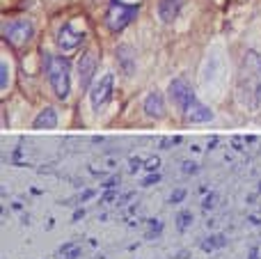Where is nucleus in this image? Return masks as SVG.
Instances as JSON below:
<instances>
[{
  "label": "nucleus",
  "instance_id": "15",
  "mask_svg": "<svg viewBox=\"0 0 261 259\" xmlns=\"http://www.w3.org/2000/svg\"><path fill=\"white\" fill-rule=\"evenodd\" d=\"M161 234H163V223H161V220H156V218H151V220H149L147 239H149V241H153V239H158Z\"/></svg>",
  "mask_w": 261,
  "mask_h": 259
},
{
  "label": "nucleus",
  "instance_id": "30",
  "mask_svg": "<svg viewBox=\"0 0 261 259\" xmlns=\"http://www.w3.org/2000/svg\"><path fill=\"white\" fill-rule=\"evenodd\" d=\"M176 259H188V252L181 250V252H179V257H176Z\"/></svg>",
  "mask_w": 261,
  "mask_h": 259
},
{
  "label": "nucleus",
  "instance_id": "8",
  "mask_svg": "<svg viewBox=\"0 0 261 259\" xmlns=\"http://www.w3.org/2000/svg\"><path fill=\"white\" fill-rule=\"evenodd\" d=\"M81 44H83V35L73 30L69 23H64V25L58 30V46L62 50H73V48H78Z\"/></svg>",
  "mask_w": 261,
  "mask_h": 259
},
{
  "label": "nucleus",
  "instance_id": "6",
  "mask_svg": "<svg viewBox=\"0 0 261 259\" xmlns=\"http://www.w3.org/2000/svg\"><path fill=\"white\" fill-rule=\"evenodd\" d=\"M113 87H115V76L113 73H106L90 92V99H92V108L99 113L110 99H113Z\"/></svg>",
  "mask_w": 261,
  "mask_h": 259
},
{
  "label": "nucleus",
  "instance_id": "11",
  "mask_svg": "<svg viewBox=\"0 0 261 259\" xmlns=\"http://www.w3.org/2000/svg\"><path fill=\"white\" fill-rule=\"evenodd\" d=\"M184 5V0H161L158 3V16L163 23H172L179 16V9Z\"/></svg>",
  "mask_w": 261,
  "mask_h": 259
},
{
  "label": "nucleus",
  "instance_id": "23",
  "mask_svg": "<svg viewBox=\"0 0 261 259\" xmlns=\"http://www.w3.org/2000/svg\"><path fill=\"white\" fill-rule=\"evenodd\" d=\"M158 182H161V174H158V172H151V174H149V177L142 182V186H153V184H158Z\"/></svg>",
  "mask_w": 261,
  "mask_h": 259
},
{
  "label": "nucleus",
  "instance_id": "31",
  "mask_svg": "<svg viewBox=\"0 0 261 259\" xmlns=\"http://www.w3.org/2000/svg\"><path fill=\"white\" fill-rule=\"evenodd\" d=\"M259 191H261V186H259Z\"/></svg>",
  "mask_w": 261,
  "mask_h": 259
},
{
  "label": "nucleus",
  "instance_id": "26",
  "mask_svg": "<svg viewBox=\"0 0 261 259\" xmlns=\"http://www.w3.org/2000/svg\"><path fill=\"white\" fill-rule=\"evenodd\" d=\"M90 197H94V191H85L81 195V202H85V200H90Z\"/></svg>",
  "mask_w": 261,
  "mask_h": 259
},
{
  "label": "nucleus",
  "instance_id": "4",
  "mask_svg": "<svg viewBox=\"0 0 261 259\" xmlns=\"http://www.w3.org/2000/svg\"><path fill=\"white\" fill-rule=\"evenodd\" d=\"M167 94H170V101L181 110V113H186V110L197 101L195 90L184 81V78H174V81L170 83V87H167Z\"/></svg>",
  "mask_w": 261,
  "mask_h": 259
},
{
  "label": "nucleus",
  "instance_id": "17",
  "mask_svg": "<svg viewBox=\"0 0 261 259\" xmlns=\"http://www.w3.org/2000/svg\"><path fill=\"white\" fill-rule=\"evenodd\" d=\"M7 83H9V67L7 62H0V87L7 90Z\"/></svg>",
  "mask_w": 261,
  "mask_h": 259
},
{
  "label": "nucleus",
  "instance_id": "21",
  "mask_svg": "<svg viewBox=\"0 0 261 259\" xmlns=\"http://www.w3.org/2000/svg\"><path fill=\"white\" fill-rule=\"evenodd\" d=\"M216 200H218L216 193H208V197H204V202H202V209H204V211L213 209V206H216Z\"/></svg>",
  "mask_w": 261,
  "mask_h": 259
},
{
  "label": "nucleus",
  "instance_id": "1",
  "mask_svg": "<svg viewBox=\"0 0 261 259\" xmlns=\"http://www.w3.org/2000/svg\"><path fill=\"white\" fill-rule=\"evenodd\" d=\"M44 69L55 96L64 101L71 92V64H69V60L62 55L44 53Z\"/></svg>",
  "mask_w": 261,
  "mask_h": 259
},
{
  "label": "nucleus",
  "instance_id": "13",
  "mask_svg": "<svg viewBox=\"0 0 261 259\" xmlns=\"http://www.w3.org/2000/svg\"><path fill=\"white\" fill-rule=\"evenodd\" d=\"M225 246H227V237H225V234H211L206 241H202V250L204 252L218 250V248H225Z\"/></svg>",
  "mask_w": 261,
  "mask_h": 259
},
{
  "label": "nucleus",
  "instance_id": "18",
  "mask_svg": "<svg viewBox=\"0 0 261 259\" xmlns=\"http://www.w3.org/2000/svg\"><path fill=\"white\" fill-rule=\"evenodd\" d=\"M181 172H184V174H197L199 172V165L195 163V161H184V163H181Z\"/></svg>",
  "mask_w": 261,
  "mask_h": 259
},
{
  "label": "nucleus",
  "instance_id": "25",
  "mask_svg": "<svg viewBox=\"0 0 261 259\" xmlns=\"http://www.w3.org/2000/svg\"><path fill=\"white\" fill-rule=\"evenodd\" d=\"M115 197H117V193H115L113 188H110V191H108V193H106V195H103V200H101V202H113Z\"/></svg>",
  "mask_w": 261,
  "mask_h": 259
},
{
  "label": "nucleus",
  "instance_id": "12",
  "mask_svg": "<svg viewBox=\"0 0 261 259\" xmlns=\"http://www.w3.org/2000/svg\"><path fill=\"white\" fill-rule=\"evenodd\" d=\"M55 126H58V113L53 108H44L32 122V128H37V131H50Z\"/></svg>",
  "mask_w": 261,
  "mask_h": 259
},
{
  "label": "nucleus",
  "instance_id": "19",
  "mask_svg": "<svg viewBox=\"0 0 261 259\" xmlns=\"http://www.w3.org/2000/svg\"><path fill=\"white\" fill-rule=\"evenodd\" d=\"M158 168H161V159H158V156H149V159L144 161V170H149V172H156Z\"/></svg>",
  "mask_w": 261,
  "mask_h": 259
},
{
  "label": "nucleus",
  "instance_id": "7",
  "mask_svg": "<svg viewBox=\"0 0 261 259\" xmlns=\"http://www.w3.org/2000/svg\"><path fill=\"white\" fill-rule=\"evenodd\" d=\"M142 108H144V115H147V117H153V119L165 117V101H163V94L158 90L149 92Z\"/></svg>",
  "mask_w": 261,
  "mask_h": 259
},
{
  "label": "nucleus",
  "instance_id": "10",
  "mask_svg": "<svg viewBox=\"0 0 261 259\" xmlns=\"http://www.w3.org/2000/svg\"><path fill=\"white\" fill-rule=\"evenodd\" d=\"M184 119H186V122H190V124L211 122V119H213V110L208 108V106H204V103H199V101H195V103L184 113Z\"/></svg>",
  "mask_w": 261,
  "mask_h": 259
},
{
  "label": "nucleus",
  "instance_id": "9",
  "mask_svg": "<svg viewBox=\"0 0 261 259\" xmlns=\"http://www.w3.org/2000/svg\"><path fill=\"white\" fill-rule=\"evenodd\" d=\"M115 60H117L122 73H126V76H133L135 73V53L128 44L117 46V50H115Z\"/></svg>",
  "mask_w": 261,
  "mask_h": 259
},
{
  "label": "nucleus",
  "instance_id": "24",
  "mask_svg": "<svg viewBox=\"0 0 261 259\" xmlns=\"http://www.w3.org/2000/svg\"><path fill=\"white\" fill-rule=\"evenodd\" d=\"M115 186H119V174H117V177H110L108 182L103 184V188H115Z\"/></svg>",
  "mask_w": 261,
  "mask_h": 259
},
{
  "label": "nucleus",
  "instance_id": "29",
  "mask_svg": "<svg viewBox=\"0 0 261 259\" xmlns=\"http://www.w3.org/2000/svg\"><path fill=\"white\" fill-rule=\"evenodd\" d=\"M126 200H130V193H126V195H122L117 200V204H126Z\"/></svg>",
  "mask_w": 261,
  "mask_h": 259
},
{
  "label": "nucleus",
  "instance_id": "2",
  "mask_svg": "<svg viewBox=\"0 0 261 259\" xmlns=\"http://www.w3.org/2000/svg\"><path fill=\"white\" fill-rule=\"evenodd\" d=\"M135 16H138V5H126V3H119V0H113L108 12H106V25L113 32H119V30H124Z\"/></svg>",
  "mask_w": 261,
  "mask_h": 259
},
{
  "label": "nucleus",
  "instance_id": "28",
  "mask_svg": "<svg viewBox=\"0 0 261 259\" xmlns=\"http://www.w3.org/2000/svg\"><path fill=\"white\" fill-rule=\"evenodd\" d=\"M83 216H85V211H83V209H78L76 214H73V223H78V220H81Z\"/></svg>",
  "mask_w": 261,
  "mask_h": 259
},
{
  "label": "nucleus",
  "instance_id": "27",
  "mask_svg": "<svg viewBox=\"0 0 261 259\" xmlns=\"http://www.w3.org/2000/svg\"><path fill=\"white\" fill-rule=\"evenodd\" d=\"M248 259H259V248H250V257Z\"/></svg>",
  "mask_w": 261,
  "mask_h": 259
},
{
  "label": "nucleus",
  "instance_id": "20",
  "mask_svg": "<svg viewBox=\"0 0 261 259\" xmlns=\"http://www.w3.org/2000/svg\"><path fill=\"white\" fill-rule=\"evenodd\" d=\"M186 200V191L184 188H176V191H172V195H170V204H179V202H184Z\"/></svg>",
  "mask_w": 261,
  "mask_h": 259
},
{
  "label": "nucleus",
  "instance_id": "5",
  "mask_svg": "<svg viewBox=\"0 0 261 259\" xmlns=\"http://www.w3.org/2000/svg\"><path fill=\"white\" fill-rule=\"evenodd\" d=\"M96 67H99V58H96L94 50H85L78 60V85L81 90H87L94 81V73H96Z\"/></svg>",
  "mask_w": 261,
  "mask_h": 259
},
{
  "label": "nucleus",
  "instance_id": "22",
  "mask_svg": "<svg viewBox=\"0 0 261 259\" xmlns=\"http://www.w3.org/2000/svg\"><path fill=\"white\" fill-rule=\"evenodd\" d=\"M128 163H130V172H138L140 168H144V161L140 159V156H133V159H130Z\"/></svg>",
  "mask_w": 261,
  "mask_h": 259
},
{
  "label": "nucleus",
  "instance_id": "16",
  "mask_svg": "<svg viewBox=\"0 0 261 259\" xmlns=\"http://www.w3.org/2000/svg\"><path fill=\"white\" fill-rule=\"evenodd\" d=\"M60 252L67 259H78L81 257V246H78V243H64V246L60 248Z\"/></svg>",
  "mask_w": 261,
  "mask_h": 259
},
{
  "label": "nucleus",
  "instance_id": "3",
  "mask_svg": "<svg viewBox=\"0 0 261 259\" xmlns=\"http://www.w3.org/2000/svg\"><path fill=\"white\" fill-rule=\"evenodd\" d=\"M35 35V28L28 18H14V21L3 23V37L12 46H25Z\"/></svg>",
  "mask_w": 261,
  "mask_h": 259
},
{
  "label": "nucleus",
  "instance_id": "14",
  "mask_svg": "<svg viewBox=\"0 0 261 259\" xmlns=\"http://www.w3.org/2000/svg\"><path fill=\"white\" fill-rule=\"evenodd\" d=\"M190 225H193V214H190V211H181V214L176 216V229L186 232Z\"/></svg>",
  "mask_w": 261,
  "mask_h": 259
}]
</instances>
